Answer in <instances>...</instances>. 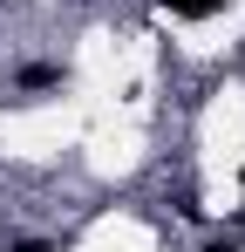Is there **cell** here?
<instances>
[{
	"label": "cell",
	"mask_w": 245,
	"mask_h": 252,
	"mask_svg": "<svg viewBox=\"0 0 245 252\" xmlns=\"http://www.w3.org/2000/svg\"><path fill=\"white\" fill-rule=\"evenodd\" d=\"M163 14H177V21H211L218 14V0H157Z\"/></svg>",
	"instance_id": "6da1fadb"
},
{
	"label": "cell",
	"mask_w": 245,
	"mask_h": 252,
	"mask_svg": "<svg viewBox=\"0 0 245 252\" xmlns=\"http://www.w3.org/2000/svg\"><path fill=\"white\" fill-rule=\"evenodd\" d=\"M61 82V68H48V62H28L21 68V89H55Z\"/></svg>",
	"instance_id": "7a4b0ae2"
},
{
	"label": "cell",
	"mask_w": 245,
	"mask_h": 252,
	"mask_svg": "<svg viewBox=\"0 0 245 252\" xmlns=\"http://www.w3.org/2000/svg\"><path fill=\"white\" fill-rule=\"evenodd\" d=\"M14 252H55V246H48V239H21Z\"/></svg>",
	"instance_id": "3957f363"
},
{
	"label": "cell",
	"mask_w": 245,
	"mask_h": 252,
	"mask_svg": "<svg viewBox=\"0 0 245 252\" xmlns=\"http://www.w3.org/2000/svg\"><path fill=\"white\" fill-rule=\"evenodd\" d=\"M204 252H239V246H232V239H218V246H204Z\"/></svg>",
	"instance_id": "277c9868"
}]
</instances>
